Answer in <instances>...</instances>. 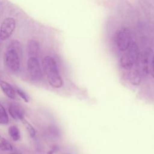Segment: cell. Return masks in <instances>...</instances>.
<instances>
[{
  "label": "cell",
  "mask_w": 154,
  "mask_h": 154,
  "mask_svg": "<svg viewBox=\"0 0 154 154\" xmlns=\"http://www.w3.org/2000/svg\"><path fill=\"white\" fill-rule=\"evenodd\" d=\"M42 67L49 84L52 87L60 88L63 85V80L54 59L51 56L45 57L42 61Z\"/></svg>",
  "instance_id": "obj_1"
},
{
  "label": "cell",
  "mask_w": 154,
  "mask_h": 154,
  "mask_svg": "<svg viewBox=\"0 0 154 154\" xmlns=\"http://www.w3.org/2000/svg\"><path fill=\"white\" fill-rule=\"evenodd\" d=\"M8 122V117L4 106L0 103V124L6 125Z\"/></svg>",
  "instance_id": "obj_13"
},
{
  "label": "cell",
  "mask_w": 154,
  "mask_h": 154,
  "mask_svg": "<svg viewBox=\"0 0 154 154\" xmlns=\"http://www.w3.org/2000/svg\"><path fill=\"white\" fill-rule=\"evenodd\" d=\"M28 71L31 78L35 80H40L42 78L43 73L39 61L37 58L29 57L27 61Z\"/></svg>",
  "instance_id": "obj_6"
},
{
  "label": "cell",
  "mask_w": 154,
  "mask_h": 154,
  "mask_svg": "<svg viewBox=\"0 0 154 154\" xmlns=\"http://www.w3.org/2000/svg\"><path fill=\"white\" fill-rule=\"evenodd\" d=\"M127 78L129 82L134 85H138L141 80L140 73L137 70H130L127 73Z\"/></svg>",
  "instance_id": "obj_10"
},
{
  "label": "cell",
  "mask_w": 154,
  "mask_h": 154,
  "mask_svg": "<svg viewBox=\"0 0 154 154\" xmlns=\"http://www.w3.org/2000/svg\"><path fill=\"white\" fill-rule=\"evenodd\" d=\"M8 112L14 119L22 120L24 119L23 111L17 104L10 103L8 106Z\"/></svg>",
  "instance_id": "obj_7"
},
{
  "label": "cell",
  "mask_w": 154,
  "mask_h": 154,
  "mask_svg": "<svg viewBox=\"0 0 154 154\" xmlns=\"http://www.w3.org/2000/svg\"><path fill=\"white\" fill-rule=\"evenodd\" d=\"M0 138H1V136H0Z\"/></svg>",
  "instance_id": "obj_18"
},
{
  "label": "cell",
  "mask_w": 154,
  "mask_h": 154,
  "mask_svg": "<svg viewBox=\"0 0 154 154\" xmlns=\"http://www.w3.org/2000/svg\"><path fill=\"white\" fill-rule=\"evenodd\" d=\"M0 149L4 150H11L13 149L12 146L5 139H2L0 142Z\"/></svg>",
  "instance_id": "obj_15"
},
{
  "label": "cell",
  "mask_w": 154,
  "mask_h": 154,
  "mask_svg": "<svg viewBox=\"0 0 154 154\" xmlns=\"http://www.w3.org/2000/svg\"><path fill=\"white\" fill-rule=\"evenodd\" d=\"M8 133L14 141H17L20 139V131L17 126H11L8 129Z\"/></svg>",
  "instance_id": "obj_11"
},
{
  "label": "cell",
  "mask_w": 154,
  "mask_h": 154,
  "mask_svg": "<svg viewBox=\"0 0 154 154\" xmlns=\"http://www.w3.org/2000/svg\"><path fill=\"white\" fill-rule=\"evenodd\" d=\"M21 121L22 122V123L25 125V126L26 130L28 131V133L29 134L30 136L31 137H34L35 135V131L34 128L32 127V126L28 122H27V120H26L25 119V118L23 119Z\"/></svg>",
  "instance_id": "obj_14"
},
{
  "label": "cell",
  "mask_w": 154,
  "mask_h": 154,
  "mask_svg": "<svg viewBox=\"0 0 154 154\" xmlns=\"http://www.w3.org/2000/svg\"><path fill=\"white\" fill-rule=\"evenodd\" d=\"M0 87L3 91V92L10 99H14L16 97V90L8 82L1 81H0Z\"/></svg>",
  "instance_id": "obj_9"
},
{
  "label": "cell",
  "mask_w": 154,
  "mask_h": 154,
  "mask_svg": "<svg viewBox=\"0 0 154 154\" xmlns=\"http://www.w3.org/2000/svg\"><path fill=\"white\" fill-rule=\"evenodd\" d=\"M149 52L148 50H146L144 52V55L143 57V58H141V64L143 65V70L147 73L148 72V63L149 61Z\"/></svg>",
  "instance_id": "obj_12"
},
{
  "label": "cell",
  "mask_w": 154,
  "mask_h": 154,
  "mask_svg": "<svg viewBox=\"0 0 154 154\" xmlns=\"http://www.w3.org/2000/svg\"><path fill=\"white\" fill-rule=\"evenodd\" d=\"M16 27L15 19L7 17L4 19L0 26V40L5 41L9 38Z\"/></svg>",
  "instance_id": "obj_5"
},
{
  "label": "cell",
  "mask_w": 154,
  "mask_h": 154,
  "mask_svg": "<svg viewBox=\"0 0 154 154\" xmlns=\"http://www.w3.org/2000/svg\"><path fill=\"white\" fill-rule=\"evenodd\" d=\"M140 50L135 42H131L126 52L120 58V66L126 70H131L139 58Z\"/></svg>",
  "instance_id": "obj_2"
},
{
  "label": "cell",
  "mask_w": 154,
  "mask_h": 154,
  "mask_svg": "<svg viewBox=\"0 0 154 154\" xmlns=\"http://www.w3.org/2000/svg\"><path fill=\"white\" fill-rule=\"evenodd\" d=\"M27 51L30 57L37 58L40 54L39 43L35 40H30L27 45Z\"/></svg>",
  "instance_id": "obj_8"
},
{
  "label": "cell",
  "mask_w": 154,
  "mask_h": 154,
  "mask_svg": "<svg viewBox=\"0 0 154 154\" xmlns=\"http://www.w3.org/2000/svg\"><path fill=\"white\" fill-rule=\"evenodd\" d=\"M116 40L117 46L120 51H126L132 42L130 29L126 27L120 28L117 32Z\"/></svg>",
  "instance_id": "obj_3"
},
{
  "label": "cell",
  "mask_w": 154,
  "mask_h": 154,
  "mask_svg": "<svg viewBox=\"0 0 154 154\" xmlns=\"http://www.w3.org/2000/svg\"><path fill=\"white\" fill-rule=\"evenodd\" d=\"M12 154H13V153H12Z\"/></svg>",
  "instance_id": "obj_19"
},
{
  "label": "cell",
  "mask_w": 154,
  "mask_h": 154,
  "mask_svg": "<svg viewBox=\"0 0 154 154\" xmlns=\"http://www.w3.org/2000/svg\"><path fill=\"white\" fill-rule=\"evenodd\" d=\"M16 90V92L20 96V97L23 99L26 102H28V100H29V99H28V96L26 95V94L23 91H22L21 89L19 88H16L15 89Z\"/></svg>",
  "instance_id": "obj_16"
},
{
  "label": "cell",
  "mask_w": 154,
  "mask_h": 154,
  "mask_svg": "<svg viewBox=\"0 0 154 154\" xmlns=\"http://www.w3.org/2000/svg\"><path fill=\"white\" fill-rule=\"evenodd\" d=\"M151 73L152 76L154 78V55L152 57L151 61Z\"/></svg>",
  "instance_id": "obj_17"
},
{
  "label": "cell",
  "mask_w": 154,
  "mask_h": 154,
  "mask_svg": "<svg viewBox=\"0 0 154 154\" xmlns=\"http://www.w3.org/2000/svg\"><path fill=\"white\" fill-rule=\"evenodd\" d=\"M20 54L15 50L7 48L4 54V60L7 67L13 72H17L20 68Z\"/></svg>",
  "instance_id": "obj_4"
}]
</instances>
